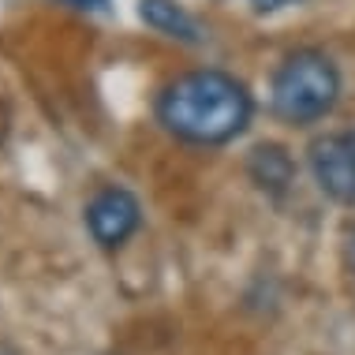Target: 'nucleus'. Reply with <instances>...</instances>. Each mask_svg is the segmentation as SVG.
<instances>
[{
  "label": "nucleus",
  "mask_w": 355,
  "mask_h": 355,
  "mask_svg": "<svg viewBox=\"0 0 355 355\" xmlns=\"http://www.w3.org/2000/svg\"><path fill=\"white\" fill-rule=\"evenodd\" d=\"M295 4H303V0H251V8L258 15H277V12H288Z\"/></svg>",
  "instance_id": "obj_7"
},
{
  "label": "nucleus",
  "mask_w": 355,
  "mask_h": 355,
  "mask_svg": "<svg viewBox=\"0 0 355 355\" xmlns=\"http://www.w3.org/2000/svg\"><path fill=\"white\" fill-rule=\"evenodd\" d=\"M68 8H75V12H109L112 0H64Z\"/></svg>",
  "instance_id": "obj_8"
},
{
  "label": "nucleus",
  "mask_w": 355,
  "mask_h": 355,
  "mask_svg": "<svg viewBox=\"0 0 355 355\" xmlns=\"http://www.w3.org/2000/svg\"><path fill=\"white\" fill-rule=\"evenodd\" d=\"M254 94L225 68L180 71L153 94V120L168 139L195 150H225L254 123Z\"/></svg>",
  "instance_id": "obj_1"
},
{
  "label": "nucleus",
  "mask_w": 355,
  "mask_h": 355,
  "mask_svg": "<svg viewBox=\"0 0 355 355\" xmlns=\"http://www.w3.org/2000/svg\"><path fill=\"white\" fill-rule=\"evenodd\" d=\"M142 217L146 214H142L139 195L128 187H116V184L101 187L83 209L86 232H90V239L101 251H120V247H128L131 239L139 236Z\"/></svg>",
  "instance_id": "obj_4"
},
{
  "label": "nucleus",
  "mask_w": 355,
  "mask_h": 355,
  "mask_svg": "<svg viewBox=\"0 0 355 355\" xmlns=\"http://www.w3.org/2000/svg\"><path fill=\"white\" fill-rule=\"evenodd\" d=\"M243 172L251 180V187L270 202H284L295 187V176H300V165H295L292 150L284 142H254L243 157Z\"/></svg>",
  "instance_id": "obj_5"
},
{
  "label": "nucleus",
  "mask_w": 355,
  "mask_h": 355,
  "mask_svg": "<svg viewBox=\"0 0 355 355\" xmlns=\"http://www.w3.org/2000/svg\"><path fill=\"white\" fill-rule=\"evenodd\" d=\"M306 172L325 202L355 209V128H329L306 142Z\"/></svg>",
  "instance_id": "obj_3"
},
{
  "label": "nucleus",
  "mask_w": 355,
  "mask_h": 355,
  "mask_svg": "<svg viewBox=\"0 0 355 355\" xmlns=\"http://www.w3.org/2000/svg\"><path fill=\"white\" fill-rule=\"evenodd\" d=\"M344 75L325 49L300 45L288 49L270 75V116L284 128L306 131L314 123L329 120L340 105Z\"/></svg>",
  "instance_id": "obj_2"
},
{
  "label": "nucleus",
  "mask_w": 355,
  "mask_h": 355,
  "mask_svg": "<svg viewBox=\"0 0 355 355\" xmlns=\"http://www.w3.org/2000/svg\"><path fill=\"white\" fill-rule=\"evenodd\" d=\"M344 270L355 277V228H352L348 236H344Z\"/></svg>",
  "instance_id": "obj_9"
},
{
  "label": "nucleus",
  "mask_w": 355,
  "mask_h": 355,
  "mask_svg": "<svg viewBox=\"0 0 355 355\" xmlns=\"http://www.w3.org/2000/svg\"><path fill=\"white\" fill-rule=\"evenodd\" d=\"M139 19L161 37H172L180 45H202V26L176 0H139Z\"/></svg>",
  "instance_id": "obj_6"
}]
</instances>
